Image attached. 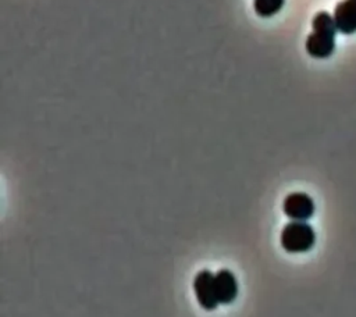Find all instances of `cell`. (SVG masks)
Returning a JSON list of instances; mask_svg holds the SVG:
<instances>
[{"label": "cell", "instance_id": "6da1fadb", "mask_svg": "<svg viewBox=\"0 0 356 317\" xmlns=\"http://www.w3.org/2000/svg\"><path fill=\"white\" fill-rule=\"evenodd\" d=\"M337 25L334 17L320 11L313 18V32L306 39V50L312 57L327 58L335 49Z\"/></svg>", "mask_w": 356, "mask_h": 317}, {"label": "cell", "instance_id": "7a4b0ae2", "mask_svg": "<svg viewBox=\"0 0 356 317\" xmlns=\"http://www.w3.org/2000/svg\"><path fill=\"white\" fill-rule=\"evenodd\" d=\"M280 243L288 253H305L314 246L316 232L306 221H291L284 225Z\"/></svg>", "mask_w": 356, "mask_h": 317}, {"label": "cell", "instance_id": "3957f363", "mask_svg": "<svg viewBox=\"0 0 356 317\" xmlns=\"http://www.w3.org/2000/svg\"><path fill=\"white\" fill-rule=\"evenodd\" d=\"M193 292L197 303L204 310L211 311L220 304L216 295V288H214V274L209 270H202L195 275Z\"/></svg>", "mask_w": 356, "mask_h": 317}, {"label": "cell", "instance_id": "277c9868", "mask_svg": "<svg viewBox=\"0 0 356 317\" xmlns=\"http://www.w3.org/2000/svg\"><path fill=\"white\" fill-rule=\"evenodd\" d=\"M282 210L292 221H307L314 214V202L303 192H293L284 199Z\"/></svg>", "mask_w": 356, "mask_h": 317}, {"label": "cell", "instance_id": "5b68a950", "mask_svg": "<svg viewBox=\"0 0 356 317\" xmlns=\"http://www.w3.org/2000/svg\"><path fill=\"white\" fill-rule=\"evenodd\" d=\"M214 288L220 303L229 304L238 296V281L228 268H221L214 274Z\"/></svg>", "mask_w": 356, "mask_h": 317}, {"label": "cell", "instance_id": "8992f818", "mask_svg": "<svg viewBox=\"0 0 356 317\" xmlns=\"http://www.w3.org/2000/svg\"><path fill=\"white\" fill-rule=\"evenodd\" d=\"M334 21L338 32L350 35L356 32V0H342L334 11Z\"/></svg>", "mask_w": 356, "mask_h": 317}, {"label": "cell", "instance_id": "52a82bcc", "mask_svg": "<svg viewBox=\"0 0 356 317\" xmlns=\"http://www.w3.org/2000/svg\"><path fill=\"white\" fill-rule=\"evenodd\" d=\"M284 1L285 0H254L253 7L260 17H271L282 8Z\"/></svg>", "mask_w": 356, "mask_h": 317}]
</instances>
